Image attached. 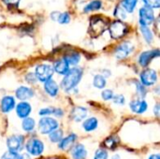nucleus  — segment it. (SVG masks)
Here are the masks:
<instances>
[{
	"mask_svg": "<svg viewBox=\"0 0 160 159\" xmlns=\"http://www.w3.org/2000/svg\"><path fill=\"white\" fill-rule=\"evenodd\" d=\"M82 76V70L80 67H74L68 71L67 74H65V77L63 78L61 82V87L64 91L69 92L73 90L78 83L80 82Z\"/></svg>",
	"mask_w": 160,
	"mask_h": 159,
	"instance_id": "obj_1",
	"label": "nucleus"
},
{
	"mask_svg": "<svg viewBox=\"0 0 160 159\" xmlns=\"http://www.w3.org/2000/svg\"><path fill=\"white\" fill-rule=\"evenodd\" d=\"M108 28V22L101 17L96 16L91 19L88 32L93 38H98L100 37Z\"/></svg>",
	"mask_w": 160,
	"mask_h": 159,
	"instance_id": "obj_2",
	"label": "nucleus"
},
{
	"mask_svg": "<svg viewBox=\"0 0 160 159\" xmlns=\"http://www.w3.org/2000/svg\"><path fill=\"white\" fill-rule=\"evenodd\" d=\"M109 31H110L111 37L113 39H119V38H122L128 33V27L125 22L121 21H115L110 25Z\"/></svg>",
	"mask_w": 160,
	"mask_h": 159,
	"instance_id": "obj_3",
	"label": "nucleus"
},
{
	"mask_svg": "<svg viewBox=\"0 0 160 159\" xmlns=\"http://www.w3.org/2000/svg\"><path fill=\"white\" fill-rule=\"evenodd\" d=\"M53 67L47 64H42L37 67L35 75L37 79L40 82H46L50 79H52L53 74Z\"/></svg>",
	"mask_w": 160,
	"mask_h": 159,
	"instance_id": "obj_4",
	"label": "nucleus"
},
{
	"mask_svg": "<svg viewBox=\"0 0 160 159\" xmlns=\"http://www.w3.org/2000/svg\"><path fill=\"white\" fill-rule=\"evenodd\" d=\"M38 127L41 134H49L52 130L58 128V122L51 117H43L39 120Z\"/></svg>",
	"mask_w": 160,
	"mask_h": 159,
	"instance_id": "obj_5",
	"label": "nucleus"
},
{
	"mask_svg": "<svg viewBox=\"0 0 160 159\" xmlns=\"http://www.w3.org/2000/svg\"><path fill=\"white\" fill-rule=\"evenodd\" d=\"M25 149L32 156H40L43 153L44 144L40 140L30 139L25 144Z\"/></svg>",
	"mask_w": 160,
	"mask_h": 159,
	"instance_id": "obj_6",
	"label": "nucleus"
},
{
	"mask_svg": "<svg viewBox=\"0 0 160 159\" xmlns=\"http://www.w3.org/2000/svg\"><path fill=\"white\" fill-rule=\"evenodd\" d=\"M24 138L22 135H13L7 140V146L8 151L19 153L23 148Z\"/></svg>",
	"mask_w": 160,
	"mask_h": 159,
	"instance_id": "obj_7",
	"label": "nucleus"
},
{
	"mask_svg": "<svg viewBox=\"0 0 160 159\" xmlns=\"http://www.w3.org/2000/svg\"><path fill=\"white\" fill-rule=\"evenodd\" d=\"M155 13L152 7H143L140 9V23L141 25L148 26L154 22Z\"/></svg>",
	"mask_w": 160,
	"mask_h": 159,
	"instance_id": "obj_8",
	"label": "nucleus"
},
{
	"mask_svg": "<svg viewBox=\"0 0 160 159\" xmlns=\"http://www.w3.org/2000/svg\"><path fill=\"white\" fill-rule=\"evenodd\" d=\"M158 80V74L154 69H146L142 72L141 74V81L142 84L144 86H151L153 85Z\"/></svg>",
	"mask_w": 160,
	"mask_h": 159,
	"instance_id": "obj_9",
	"label": "nucleus"
},
{
	"mask_svg": "<svg viewBox=\"0 0 160 159\" xmlns=\"http://www.w3.org/2000/svg\"><path fill=\"white\" fill-rule=\"evenodd\" d=\"M133 51V46L131 43L126 41L120 44L115 50V56L117 59H124L128 56Z\"/></svg>",
	"mask_w": 160,
	"mask_h": 159,
	"instance_id": "obj_10",
	"label": "nucleus"
},
{
	"mask_svg": "<svg viewBox=\"0 0 160 159\" xmlns=\"http://www.w3.org/2000/svg\"><path fill=\"white\" fill-rule=\"evenodd\" d=\"M159 56V51L155 50V51H148L142 52L140 57H139V63L142 67H147L150 62L155 58Z\"/></svg>",
	"mask_w": 160,
	"mask_h": 159,
	"instance_id": "obj_11",
	"label": "nucleus"
},
{
	"mask_svg": "<svg viewBox=\"0 0 160 159\" xmlns=\"http://www.w3.org/2000/svg\"><path fill=\"white\" fill-rule=\"evenodd\" d=\"M129 107H130V109H131V111H132L133 112L142 114V113H143L144 112L147 111L148 105H147V102H146L145 100L137 99V100L131 101L130 104H129Z\"/></svg>",
	"mask_w": 160,
	"mask_h": 159,
	"instance_id": "obj_12",
	"label": "nucleus"
},
{
	"mask_svg": "<svg viewBox=\"0 0 160 159\" xmlns=\"http://www.w3.org/2000/svg\"><path fill=\"white\" fill-rule=\"evenodd\" d=\"M0 107H1V111L3 112H5V113L9 112L15 107V99H14V97H12L10 96L4 97L1 99Z\"/></svg>",
	"mask_w": 160,
	"mask_h": 159,
	"instance_id": "obj_13",
	"label": "nucleus"
},
{
	"mask_svg": "<svg viewBox=\"0 0 160 159\" xmlns=\"http://www.w3.org/2000/svg\"><path fill=\"white\" fill-rule=\"evenodd\" d=\"M31 105L27 102H21L16 106V113L20 118H26L31 112Z\"/></svg>",
	"mask_w": 160,
	"mask_h": 159,
	"instance_id": "obj_14",
	"label": "nucleus"
},
{
	"mask_svg": "<svg viewBox=\"0 0 160 159\" xmlns=\"http://www.w3.org/2000/svg\"><path fill=\"white\" fill-rule=\"evenodd\" d=\"M34 96V92L32 89H30L29 87H25V86H20L17 90H16V97L20 100H26L31 98Z\"/></svg>",
	"mask_w": 160,
	"mask_h": 159,
	"instance_id": "obj_15",
	"label": "nucleus"
},
{
	"mask_svg": "<svg viewBox=\"0 0 160 159\" xmlns=\"http://www.w3.org/2000/svg\"><path fill=\"white\" fill-rule=\"evenodd\" d=\"M86 156L87 151L82 144H77L71 150V157L73 159H84Z\"/></svg>",
	"mask_w": 160,
	"mask_h": 159,
	"instance_id": "obj_16",
	"label": "nucleus"
},
{
	"mask_svg": "<svg viewBox=\"0 0 160 159\" xmlns=\"http://www.w3.org/2000/svg\"><path fill=\"white\" fill-rule=\"evenodd\" d=\"M87 115V110L82 107H76L71 112V117L75 122H81L85 119Z\"/></svg>",
	"mask_w": 160,
	"mask_h": 159,
	"instance_id": "obj_17",
	"label": "nucleus"
},
{
	"mask_svg": "<svg viewBox=\"0 0 160 159\" xmlns=\"http://www.w3.org/2000/svg\"><path fill=\"white\" fill-rule=\"evenodd\" d=\"M76 140H77V135L76 134H70L59 142V148L61 150H68L74 144Z\"/></svg>",
	"mask_w": 160,
	"mask_h": 159,
	"instance_id": "obj_18",
	"label": "nucleus"
},
{
	"mask_svg": "<svg viewBox=\"0 0 160 159\" xmlns=\"http://www.w3.org/2000/svg\"><path fill=\"white\" fill-rule=\"evenodd\" d=\"M44 88H45V91L48 95H50L51 97H55L57 96L58 94V91H59V87L57 85V83L52 81V79L48 80L45 82V84H44Z\"/></svg>",
	"mask_w": 160,
	"mask_h": 159,
	"instance_id": "obj_19",
	"label": "nucleus"
},
{
	"mask_svg": "<svg viewBox=\"0 0 160 159\" xmlns=\"http://www.w3.org/2000/svg\"><path fill=\"white\" fill-rule=\"evenodd\" d=\"M53 70L56 71L58 74L61 75H65L68 73V71L69 70V65L63 59V60H59L54 64L53 67Z\"/></svg>",
	"mask_w": 160,
	"mask_h": 159,
	"instance_id": "obj_20",
	"label": "nucleus"
},
{
	"mask_svg": "<svg viewBox=\"0 0 160 159\" xmlns=\"http://www.w3.org/2000/svg\"><path fill=\"white\" fill-rule=\"evenodd\" d=\"M98 119L95 118V117H91V118L86 119V120L83 122L82 127H83V129H84L86 132H91V131L95 130V129L98 127Z\"/></svg>",
	"mask_w": 160,
	"mask_h": 159,
	"instance_id": "obj_21",
	"label": "nucleus"
},
{
	"mask_svg": "<svg viewBox=\"0 0 160 159\" xmlns=\"http://www.w3.org/2000/svg\"><path fill=\"white\" fill-rule=\"evenodd\" d=\"M39 115L41 116H46V115H51L53 114L57 117H61L64 114V112L60 109H55V108H45L39 111L38 112Z\"/></svg>",
	"mask_w": 160,
	"mask_h": 159,
	"instance_id": "obj_22",
	"label": "nucleus"
},
{
	"mask_svg": "<svg viewBox=\"0 0 160 159\" xmlns=\"http://www.w3.org/2000/svg\"><path fill=\"white\" fill-rule=\"evenodd\" d=\"M80 59H81V55L78 52H71V53L65 55V57H64V60L68 65H72V66L77 65L80 62Z\"/></svg>",
	"mask_w": 160,
	"mask_h": 159,
	"instance_id": "obj_23",
	"label": "nucleus"
},
{
	"mask_svg": "<svg viewBox=\"0 0 160 159\" xmlns=\"http://www.w3.org/2000/svg\"><path fill=\"white\" fill-rule=\"evenodd\" d=\"M138 4V0H122V7L125 11L132 13Z\"/></svg>",
	"mask_w": 160,
	"mask_h": 159,
	"instance_id": "obj_24",
	"label": "nucleus"
},
{
	"mask_svg": "<svg viewBox=\"0 0 160 159\" xmlns=\"http://www.w3.org/2000/svg\"><path fill=\"white\" fill-rule=\"evenodd\" d=\"M35 120L32 119V118H29V117H26V118H23V121H22V129L26 132H30L32 131L34 128H35Z\"/></svg>",
	"mask_w": 160,
	"mask_h": 159,
	"instance_id": "obj_25",
	"label": "nucleus"
},
{
	"mask_svg": "<svg viewBox=\"0 0 160 159\" xmlns=\"http://www.w3.org/2000/svg\"><path fill=\"white\" fill-rule=\"evenodd\" d=\"M49 138L52 142H59L63 139V131L61 129H54L49 133Z\"/></svg>",
	"mask_w": 160,
	"mask_h": 159,
	"instance_id": "obj_26",
	"label": "nucleus"
},
{
	"mask_svg": "<svg viewBox=\"0 0 160 159\" xmlns=\"http://www.w3.org/2000/svg\"><path fill=\"white\" fill-rule=\"evenodd\" d=\"M102 6V3L101 1L99 0H94L92 2H90L87 6L84 7V9L83 11L84 12H90V11H93V10H98Z\"/></svg>",
	"mask_w": 160,
	"mask_h": 159,
	"instance_id": "obj_27",
	"label": "nucleus"
},
{
	"mask_svg": "<svg viewBox=\"0 0 160 159\" xmlns=\"http://www.w3.org/2000/svg\"><path fill=\"white\" fill-rule=\"evenodd\" d=\"M141 30L143 35V37L147 43H151L153 41V33L146 25H141Z\"/></svg>",
	"mask_w": 160,
	"mask_h": 159,
	"instance_id": "obj_28",
	"label": "nucleus"
},
{
	"mask_svg": "<svg viewBox=\"0 0 160 159\" xmlns=\"http://www.w3.org/2000/svg\"><path fill=\"white\" fill-rule=\"evenodd\" d=\"M94 85L98 88V89H102L106 86V80L102 75H96L93 81Z\"/></svg>",
	"mask_w": 160,
	"mask_h": 159,
	"instance_id": "obj_29",
	"label": "nucleus"
},
{
	"mask_svg": "<svg viewBox=\"0 0 160 159\" xmlns=\"http://www.w3.org/2000/svg\"><path fill=\"white\" fill-rule=\"evenodd\" d=\"M0 159H22V155H20L17 152L8 151L1 157Z\"/></svg>",
	"mask_w": 160,
	"mask_h": 159,
	"instance_id": "obj_30",
	"label": "nucleus"
},
{
	"mask_svg": "<svg viewBox=\"0 0 160 159\" xmlns=\"http://www.w3.org/2000/svg\"><path fill=\"white\" fill-rule=\"evenodd\" d=\"M57 21L59 22V23L61 24H67L70 21V16L68 12H64V13H60L59 16H58V19Z\"/></svg>",
	"mask_w": 160,
	"mask_h": 159,
	"instance_id": "obj_31",
	"label": "nucleus"
},
{
	"mask_svg": "<svg viewBox=\"0 0 160 159\" xmlns=\"http://www.w3.org/2000/svg\"><path fill=\"white\" fill-rule=\"evenodd\" d=\"M109 158V155L108 152L104 149H98L96 152L95 157L94 159H108Z\"/></svg>",
	"mask_w": 160,
	"mask_h": 159,
	"instance_id": "obj_32",
	"label": "nucleus"
},
{
	"mask_svg": "<svg viewBox=\"0 0 160 159\" xmlns=\"http://www.w3.org/2000/svg\"><path fill=\"white\" fill-rule=\"evenodd\" d=\"M143 2L147 7H150L152 8H158L160 6V0H143Z\"/></svg>",
	"mask_w": 160,
	"mask_h": 159,
	"instance_id": "obj_33",
	"label": "nucleus"
},
{
	"mask_svg": "<svg viewBox=\"0 0 160 159\" xmlns=\"http://www.w3.org/2000/svg\"><path fill=\"white\" fill-rule=\"evenodd\" d=\"M136 86H137V93L142 97H143L145 95H146V90H145V87L143 84L140 83V82H137L136 83Z\"/></svg>",
	"mask_w": 160,
	"mask_h": 159,
	"instance_id": "obj_34",
	"label": "nucleus"
},
{
	"mask_svg": "<svg viewBox=\"0 0 160 159\" xmlns=\"http://www.w3.org/2000/svg\"><path fill=\"white\" fill-rule=\"evenodd\" d=\"M101 97L104 100H111L113 97V93L112 90H104L101 94Z\"/></svg>",
	"mask_w": 160,
	"mask_h": 159,
	"instance_id": "obj_35",
	"label": "nucleus"
},
{
	"mask_svg": "<svg viewBox=\"0 0 160 159\" xmlns=\"http://www.w3.org/2000/svg\"><path fill=\"white\" fill-rule=\"evenodd\" d=\"M112 99H113V102L117 105H124L125 104V97L122 95L113 96Z\"/></svg>",
	"mask_w": 160,
	"mask_h": 159,
	"instance_id": "obj_36",
	"label": "nucleus"
},
{
	"mask_svg": "<svg viewBox=\"0 0 160 159\" xmlns=\"http://www.w3.org/2000/svg\"><path fill=\"white\" fill-rule=\"evenodd\" d=\"M114 15L117 16V17H120L121 19H126V14H125V9L120 7H117L115 8V11H114Z\"/></svg>",
	"mask_w": 160,
	"mask_h": 159,
	"instance_id": "obj_37",
	"label": "nucleus"
},
{
	"mask_svg": "<svg viewBox=\"0 0 160 159\" xmlns=\"http://www.w3.org/2000/svg\"><path fill=\"white\" fill-rule=\"evenodd\" d=\"M25 80L27 81V82H29V83H31V84L35 83V82L38 81L36 75H35V74H32V73H29V74L25 77Z\"/></svg>",
	"mask_w": 160,
	"mask_h": 159,
	"instance_id": "obj_38",
	"label": "nucleus"
},
{
	"mask_svg": "<svg viewBox=\"0 0 160 159\" xmlns=\"http://www.w3.org/2000/svg\"><path fill=\"white\" fill-rule=\"evenodd\" d=\"M105 144L109 147V148H112L115 144V140L114 138H109L105 141Z\"/></svg>",
	"mask_w": 160,
	"mask_h": 159,
	"instance_id": "obj_39",
	"label": "nucleus"
},
{
	"mask_svg": "<svg viewBox=\"0 0 160 159\" xmlns=\"http://www.w3.org/2000/svg\"><path fill=\"white\" fill-rule=\"evenodd\" d=\"M3 2L5 4H7L8 6H10V7H13V6H18L19 5V2L20 0H3Z\"/></svg>",
	"mask_w": 160,
	"mask_h": 159,
	"instance_id": "obj_40",
	"label": "nucleus"
},
{
	"mask_svg": "<svg viewBox=\"0 0 160 159\" xmlns=\"http://www.w3.org/2000/svg\"><path fill=\"white\" fill-rule=\"evenodd\" d=\"M155 113H156V115L157 116H158L159 115V105L158 104V105H156V108H155Z\"/></svg>",
	"mask_w": 160,
	"mask_h": 159,
	"instance_id": "obj_41",
	"label": "nucleus"
},
{
	"mask_svg": "<svg viewBox=\"0 0 160 159\" xmlns=\"http://www.w3.org/2000/svg\"><path fill=\"white\" fill-rule=\"evenodd\" d=\"M149 159H160V157L159 155H158V154H156V155H152Z\"/></svg>",
	"mask_w": 160,
	"mask_h": 159,
	"instance_id": "obj_42",
	"label": "nucleus"
},
{
	"mask_svg": "<svg viewBox=\"0 0 160 159\" xmlns=\"http://www.w3.org/2000/svg\"><path fill=\"white\" fill-rule=\"evenodd\" d=\"M112 159H121V157H120V156H119V155H114Z\"/></svg>",
	"mask_w": 160,
	"mask_h": 159,
	"instance_id": "obj_43",
	"label": "nucleus"
}]
</instances>
